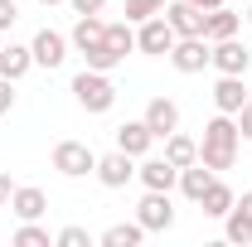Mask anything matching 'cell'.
I'll list each match as a JSON object with an SVG mask.
<instances>
[{"mask_svg":"<svg viewBox=\"0 0 252 247\" xmlns=\"http://www.w3.org/2000/svg\"><path fill=\"white\" fill-rule=\"evenodd\" d=\"M238 146H243V131H238V117H228L219 112L214 122L204 126V141H199V160L223 175V170H233V160H238Z\"/></svg>","mask_w":252,"mask_h":247,"instance_id":"1","label":"cell"},{"mask_svg":"<svg viewBox=\"0 0 252 247\" xmlns=\"http://www.w3.org/2000/svg\"><path fill=\"white\" fill-rule=\"evenodd\" d=\"M73 102L83 107V112H112V102H117V83H112V73H97V68H83L78 78H73Z\"/></svg>","mask_w":252,"mask_h":247,"instance_id":"2","label":"cell"},{"mask_svg":"<svg viewBox=\"0 0 252 247\" xmlns=\"http://www.w3.org/2000/svg\"><path fill=\"white\" fill-rule=\"evenodd\" d=\"M54 170H59L63 180H83V175L97 170V155H93L88 141H59L54 146Z\"/></svg>","mask_w":252,"mask_h":247,"instance_id":"3","label":"cell"},{"mask_svg":"<svg viewBox=\"0 0 252 247\" xmlns=\"http://www.w3.org/2000/svg\"><path fill=\"white\" fill-rule=\"evenodd\" d=\"M175 39H180V34L170 30V20H165V10L136 25V49H141V54H151V59H165V54L175 49Z\"/></svg>","mask_w":252,"mask_h":247,"instance_id":"4","label":"cell"},{"mask_svg":"<svg viewBox=\"0 0 252 247\" xmlns=\"http://www.w3.org/2000/svg\"><path fill=\"white\" fill-rule=\"evenodd\" d=\"M136 223H141L146 233H170V228H175V204H170V194H165V189H146V199L136 204Z\"/></svg>","mask_w":252,"mask_h":247,"instance_id":"5","label":"cell"},{"mask_svg":"<svg viewBox=\"0 0 252 247\" xmlns=\"http://www.w3.org/2000/svg\"><path fill=\"white\" fill-rule=\"evenodd\" d=\"M209 54H214V44L204 34H189V39H175V49L165 59L175 63V73H204L209 68Z\"/></svg>","mask_w":252,"mask_h":247,"instance_id":"6","label":"cell"},{"mask_svg":"<svg viewBox=\"0 0 252 247\" xmlns=\"http://www.w3.org/2000/svg\"><path fill=\"white\" fill-rule=\"evenodd\" d=\"M97 180H102V189H126L131 180H136V155L126 151H112V155H97Z\"/></svg>","mask_w":252,"mask_h":247,"instance_id":"7","label":"cell"},{"mask_svg":"<svg viewBox=\"0 0 252 247\" xmlns=\"http://www.w3.org/2000/svg\"><path fill=\"white\" fill-rule=\"evenodd\" d=\"M68 49H73V44H68V34L49 30V25H44V30H39V34H34V39H30L34 68H59V63L68 59Z\"/></svg>","mask_w":252,"mask_h":247,"instance_id":"8","label":"cell"},{"mask_svg":"<svg viewBox=\"0 0 252 247\" xmlns=\"http://www.w3.org/2000/svg\"><path fill=\"white\" fill-rule=\"evenodd\" d=\"M223 238L238 243V247L252 243V189H243V194L233 199V209L223 214Z\"/></svg>","mask_w":252,"mask_h":247,"instance_id":"9","label":"cell"},{"mask_svg":"<svg viewBox=\"0 0 252 247\" xmlns=\"http://www.w3.org/2000/svg\"><path fill=\"white\" fill-rule=\"evenodd\" d=\"M209 68L248 78V68H252V49H248V44H238V39H219V44H214V54H209Z\"/></svg>","mask_w":252,"mask_h":247,"instance_id":"10","label":"cell"},{"mask_svg":"<svg viewBox=\"0 0 252 247\" xmlns=\"http://www.w3.org/2000/svg\"><path fill=\"white\" fill-rule=\"evenodd\" d=\"M136 180H141L146 189H165V194H170V189L180 185V165H170L165 155H141V165H136Z\"/></svg>","mask_w":252,"mask_h":247,"instance_id":"11","label":"cell"},{"mask_svg":"<svg viewBox=\"0 0 252 247\" xmlns=\"http://www.w3.org/2000/svg\"><path fill=\"white\" fill-rule=\"evenodd\" d=\"M141 122L156 131V141H165L170 131H180V102H175V97H151Z\"/></svg>","mask_w":252,"mask_h":247,"instance_id":"12","label":"cell"},{"mask_svg":"<svg viewBox=\"0 0 252 247\" xmlns=\"http://www.w3.org/2000/svg\"><path fill=\"white\" fill-rule=\"evenodd\" d=\"M165 20H170V30L189 39V34H204V20H209V10H199V5H189V0H170L165 5Z\"/></svg>","mask_w":252,"mask_h":247,"instance_id":"13","label":"cell"},{"mask_svg":"<svg viewBox=\"0 0 252 247\" xmlns=\"http://www.w3.org/2000/svg\"><path fill=\"white\" fill-rule=\"evenodd\" d=\"M112 136H117V151L136 155V160H141V155H151V146H156V131H151L146 122H122Z\"/></svg>","mask_w":252,"mask_h":247,"instance_id":"14","label":"cell"},{"mask_svg":"<svg viewBox=\"0 0 252 247\" xmlns=\"http://www.w3.org/2000/svg\"><path fill=\"white\" fill-rule=\"evenodd\" d=\"M10 209H15V218H20V223L44 218V214H49V194H44L39 185H15V194H10Z\"/></svg>","mask_w":252,"mask_h":247,"instance_id":"15","label":"cell"},{"mask_svg":"<svg viewBox=\"0 0 252 247\" xmlns=\"http://www.w3.org/2000/svg\"><path fill=\"white\" fill-rule=\"evenodd\" d=\"M243 102H248L243 78H238V73H219V83H214V107L228 112V117H238V112H243Z\"/></svg>","mask_w":252,"mask_h":247,"instance_id":"16","label":"cell"},{"mask_svg":"<svg viewBox=\"0 0 252 247\" xmlns=\"http://www.w3.org/2000/svg\"><path fill=\"white\" fill-rule=\"evenodd\" d=\"M214 180H219V175H214L204 160H194V165H185V170H180V185H175V189L185 194L189 204H199V199L209 194V185H214Z\"/></svg>","mask_w":252,"mask_h":247,"instance_id":"17","label":"cell"},{"mask_svg":"<svg viewBox=\"0 0 252 247\" xmlns=\"http://www.w3.org/2000/svg\"><path fill=\"white\" fill-rule=\"evenodd\" d=\"M30 68H34V54H30V44H5V49H0V78L20 83V78H25Z\"/></svg>","mask_w":252,"mask_h":247,"instance_id":"18","label":"cell"},{"mask_svg":"<svg viewBox=\"0 0 252 247\" xmlns=\"http://www.w3.org/2000/svg\"><path fill=\"white\" fill-rule=\"evenodd\" d=\"M102 34H107V20H102V15H78V25H73V34H68V44H73L78 54H88L93 44H102Z\"/></svg>","mask_w":252,"mask_h":247,"instance_id":"19","label":"cell"},{"mask_svg":"<svg viewBox=\"0 0 252 247\" xmlns=\"http://www.w3.org/2000/svg\"><path fill=\"white\" fill-rule=\"evenodd\" d=\"M238 25H243V15H233V10H209V20H204V39L209 44H219V39H238Z\"/></svg>","mask_w":252,"mask_h":247,"instance_id":"20","label":"cell"},{"mask_svg":"<svg viewBox=\"0 0 252 247\" xmlns=\"http://www.w3.org/2000/svg\"><path fill=\"white\" fill-rule=\"evenodd\" d=\"M165 160H170V165H180V170L194 165V160H199V141L185 136V131H170V136H165Z\"/></svg>","mask_w":252,"mask_h":247,"instance_id":"21","label":"cell"},{"mask_svg":"<svg viewBox=\"0 0 252 247\" xmlns=\"http://www.w3.org/2000/svg\"><path fill=\"white\" fill-rule=\"evenodd\" d=\"M233 199H238V194L223 185V180H214V185H209V194L199 199V209H204V218H223L228 209H233Z\"/></svg>","mask_w":252,"mask_h":247,"instance_id":"22","label":"cell"},{"mask_svg":"<svg viewBox=\"0 0 252 247\" xmlns=\"http://www.w3.org/2000/svg\"><path fill=\"white\" fill-rule=\"evenodd\" d=\"M141 238H146V228L131 218V223H112L102 233V247H141Z\"/></svg>","mask_w":252,"mask_h":247,"instance_id":"23","label":"cell"},{"mask_svg":"<svg viewBox=\"0 0 252 247\" xmlns=\"http://www.w3.org/2000/svg\"><path fill=\"white\" fill-rule=\"evenodd\" d=\"M102 39H107V44L126 59V54L136 49V25H131V20H117V25H107V34H102Z\"/></svg>","mask_w":252,"mask_h":247,"instance_id":"24","label":"cell"},{"mask_svg":"<svg viewBox=\"0 0 252 247\" xmlns=\"http://www.w3.org/2000/svg\"><path fill=\"white\" fill-rule=\"evenodd\" d=\"M83 63H88V68H97V73H112V68L122 63V54H117V49H112V44L102 39V44H93V49L83 54Z\"/></svg>","mask_w":252,"mask_h":247,"instance_id":"25","label":"cell"},{"mask_svg":"<svg viewBox=\"0 0 252 247\" xmlns=\"http://www.w3.org/2000/svg\"><path fill=\"white\" fill-rule=\"evenodd\" d=\"M54 238H49V228H39V218H30V223H20L15 228V247H49Z\"/></svg>","mask_w":252,"mask_h":247,"instance_id":"26","label":"cell"},{"mask_svg":"<svg viewBox=\"0 0 252 247\" xmlns=\"http://www.w3.org/2000/svg\"><path fill=\"white\" fill-rule=\"evenodd\" d=\"M170 0H126V20L131 25H141V20H151V15H160Z\"/></svg>","mask_w":252,"mask_h":247,"instance_id":"27","label":"cell"},{"mask_svg":"<svg viewBox=\"0 0 252 247\" xmlns=\"http://www.w3.org/2000/svg\"><path fill=\"white\" fill-rule=\"evenodd\" d=\"M54 243H59V247H93V233H88V228H78V223H68V228L54 233Z\"/></svg>","mask_w":252,"mask_h":247,"instance_id":"28","label":"cell"},{"mask_svg":"<svg viewBox=\"0 0 252 247\" xmlns=\"http://www.w3.org/2000/svg\"><path fill=\"white\" fill-rule=\"evenodd\" d=\"M15 20H20V5H15V0H0V34H10Z\"/></svg>","mask_w":252,"mask_h":247,"instance_id":"29","label":"cell"},{"mask_svg":"<svg viewBox=\"0 0 252 247\" xmlns=\"http://www.w3.org/2000/svg\"><path fill=\"white\" fill-rule=\"evenodd\" d=\"M73 5V15H102L107 10V0H68Z\"/></svg>","mask_w":252,"mask_h":247,"instance_id":"30","label":"cell"},{"mask_svg":"<svg viewBox=\"0 0 252 247\" xmlns=\"http://www.w3.org/2000/svg\"><path fill=\"white\" fill-rule=\"evenodd\" d=\"M238 131H243V141H252V97L243 102V112H238Z\"/></svg>","mask_w":252,"mask_h":247,"instance_id":"31","label":"cell"},{"mask_svg":"<svg viewBox=\"0 0 252 247\" xmlns=\"http://www.w3.org/2000/svg\"><path fill=\"white\" fill-rule=\"evenodd\" d=\"M10 107H15V83H10V78H0V117H5Z\"/></svg>","mask_w":252,"mask_h":247,"instance_id":"32","label":"cell"},{"mask_svg":"<svg viewBox=\"0 0 252 247\" xmlns=\"http://www.w3.org/2000/svg\"><path fill=\"white\" fill-rule=\"evenodd\" d=\"M10 194H15V180L0 170V209H10Z\"/></svg>","mask_w":252,"mask_h":247,"instance_id":"33","label":"cell"},{"mask_svg":"<svg viewBox=\"0 0 252 247\" xmlns=\"http://www.w3.org/2000/svg\"><path fill=\"white\" fill-rule=\"evenodd\" d=\"M189 5H199V10H219L223 0H189Z\"/></svg>","mask_w":252,"mask_h":247,"instance_id":"34","label":"cell"},{"mask_svg":"<svg viewBox=\"0 0 252 247\" xmlns=\"http://www.w3.org/2000/svg\"><path fill=\"white\" fill-rule=\"evenodd\" d=\"M39 5H49V10H54V5H68V0H39Z\"/></svg>","mask_w":252,"mask_h":247,"instance_id":"35","label":"cell"},{"mask_svg":"<svg viewBox=\"0 0 252 247\" xmlns=\"http://www.w3.org/2000/svg\"><path fill=\"white\" fill-rule=\"evenodd\" d=\"M248 25H252V0H248Z\"/></svg>","mask_w":252,"mask_h":247,"instance_id":"36","label":"cell"},{"mask_svg":"<svg viewBox=\"0 0 252 247\" xmlns=\"http://www.w3.org/2000/svg\"><path fill=\"white\" fill-rule=\"evenodd\" d=\"M0 49H5V34H0Z\"/></svg>","mask_w":252,"mask_h":247,"instance_id":"37","label":"cell"}]
</instances>
